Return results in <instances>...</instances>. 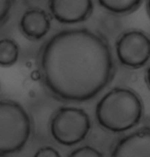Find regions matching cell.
Returning a JSON list of instances; mask_svg holds the SVG:
<instances>
[{
  "label": "cell",
  "mask_w": 150,
  "mask_h": 157,
  "mask_svg": "<svg viewBox=\"0 0 150 157\" xmlns=\"http://www.w3.org/2000/svg\"><path fill=\"white\" fill-rule=\"evenodd\" d=\"M19 58V45L10 38L0 40V66L10 67L17 63Z\"/></svg>",
  "instance_id": "30bf717a"
},
{
  "label": "cell",
  "mask_w": 150,
  "mask_h": 157,
  "mask_svg": "<svg viewBox=\"0 0 150 157\" xmlns=\"http://www.w3.org/2000/svg\"><path fill=\"white\" fill-rule=\"evenodd\" d=\"M110 157H150V127H143L122 137Z\"/></svg>",
  "instance_id": "52a82bcc"
},
{
  "label": "cell",
  "mask_w": 150,
  "mask_h": 157,
  "mask_svg": "<svg viewBox=\"0 0 150 157\" xmlns=\"http://www.w3.org/2000/svg\"><path fill=\"white\" fill-rule=\"evenodd\" d=\"M13 3L14 0H0V24L3 23L8 17Z\"/></svg>",
  "instance_id": "7c38bea8"
},
{
  "label": "cell",
  "mask_w": 150,
  "mask_h": 157,
  "mask_svg": "<svg viewBox=\"0 0 150 157\" xmlns=\"http://www.w3.org/2000/svg\"><path fill=\"white\" fill-rule=\"evenodd\" d=\"M68 157H104L98 149L92 146L79 147L70 153Z\"/></svg>",
  "instance_id": "8fae6325"
},
{
  "label": "cell",
  "mask_w": 150,
  "mask_h": 157,
  "mask_svg": "<svg viewBox=\"0 0 150 157\" xmlns=\"http://www.w3.org/2000/svg\"><path fill=\"white\" fill-rule=\"evenodd\" d=\"M115 54L119 64L139 69L150 61V35L139 29H130L120 34L115 42Z\"/></svg>",
  "instance_id": "5b68a950"
},
{
  "label": "cell",
  "mask_w": 150,
  "mask_h": 157,
  "mask_svg": "<svg viewBox=\"0 0 150 157\" xmlns=\"http://www.w3.org/2000/svg\"><path fill=\"white\" fill-rule=\"evenodd\" d=\"M99 4L112 14H129L141 6L143 0H98Z\"/></svg>",
  "instance_id": "9c48e42d"
},
{
  "label": "cell",
  "mask_w": 150,
  "mask_h": 157,
  "mask_svg": "<svg viewBox=\"0 0 150 157\" xmlns=\"http://www.w3.org/2000/svg\"><path fill=\"white\" fill-rule=\"evenodd\" d=\"M30 134L31 120L25 109L13 101H0V157L20 152Z\"/></svg>",
  "instance_id": "3957f363"
},
{
  "label": "cell",
  "mask_w": 150,
  "mask_h": 157,
  "mask_svg": "<svg viewBox=\"0 0 150 157\" xmlns=\"http://www.w3.org/2000/svg\"><path fill=\"white\" fill-rule=\"evenodd\" d=\"M145 80H146V83H147V85H148V87L150 90V65L147 67L146 74H145Z\"/></svg>",
  "instance_id": "5bb4252c"
},
{
  "label": "cell",
  "mask_w": 150,
  "mask_h": 157,
  "mask_svg": "<svg viewBox=\"0 0 150 157\" xmlns=\"http://www.w3.org/2000/svg\"><path fill=\"white\" fill-rule=\"evenodd\" d=\"M144 115L143 101L128 87H114L103 96L96 106L99 125L111 132H125L136 127Z\"/></svg>",
  "instance_id": "7a4b0ae2"
},
{
  "label": "cell",
  "mask_w": 150,
  "mask_h": 157,
  "mask_svg": "<svg viewBox=\"0 0 150 157\" xmlns=\"http://www.w3.org/2000/svg\"><path fill=\"white\" fill-rule=\"evenodd\" d=\"M40 69L45 86L56 98L74 103L95 99L115 72L108 40L85 28L54 35L41 50Z\"/></svg>",
  "instance_id": "6da1fadb"
},
{
  "label": "cell",
  "mask_w": 150,
  "mask_h": 157,
  "mask_svg": "<svg viewBox=\"0 0 150 157\" xmlns=\"http://www.w3.org/2000/svg\"><path fill=\"white\" fill-rule=\"evenodd\" d=\"M90 125V118L83 109L63 107L52 118L51 132L59 144L74 146L87 138Z\"/></svg>",
  "instance_id": "277c9868"
},
{
  "label": "cell",
  "mask_w": 150,
  "mask_h": 157,
  "mask_svg": "<svg viewBox=\"0 0 150 157\" xmlns=\"http://www.w3.org/2000/svg\"><path fill=\"white\" fill-rule=\"evenodd\" d=\"M34 157H61L60 153L52 147H43L35 153Z\"/></svg>",
  "instance_id": "4fadbf2b"
},
{
  "label": "cell",
  "mask_w": 150,
  "mask_h": 157,
  "mask_svg": "<svg viewBox=\"0 0 150 157\" xmlns=\"http://www.w3.org/2000/svg\"><path fill=\"white\" fill-rule=\"evenodd\" d=\"M21 30L29 39L38 40L48 34L51 28V20L42 10H29L21 17Z\"/></svg>",
  "instance_id": "ba28073f"
},
{
  "label": "cell",
  "mask_w": 150,
  "mask_h": 157,
  "mask_svg": "<svg viewBox=\"0 0 150 157\" xmlns=\"http://www.w3.org/2000/svg\"><path fill=\"white\" fill-rule=\"evenodd\" d=\"M52 17L61 24H78L87 21L93 13V0H48Z\"/></svg>",
  "instance_id": "8992f818"
},
{
  "label": "cell",
  "mask_w": 150,
  "mask_h": 157,
  "mask_svg": "<svg viewBox=\"0 0 150 157\" xmlns=\"http://www.w3.org/2000/svg\"><path fill=\"white\" fill-rule=\"evenodd\" d=\"M146 8H147V13H148V16L150 17V0H147V1H146Z\"/></svg>",
  "instance_id": "9a60e30c"
}]
</instances>
